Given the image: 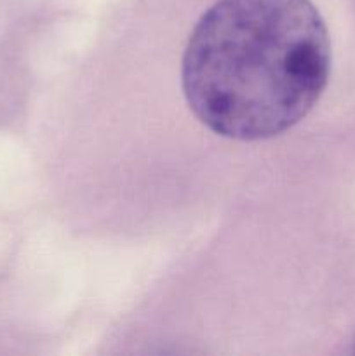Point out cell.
I'll list each match as a JSON object with an SVG mask.
<instances>
[{
  "label": "cell",
  "instance_id": "obj_1",
  "mask_svg": "<svg viewBox=\"0 0 355 356\" xmlns=\"http://www.w3.org/2000/svg\"><path fill=\"white\" fill-rule=\"evenodd\" d=\"M331 73V40L310 0H218L183 56V92L223 138L260 141L310 113Z\"/></svg>",
  "mask_w": 355,
  "mask_h": 356
}]
</instances>
